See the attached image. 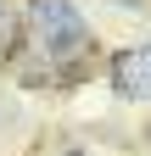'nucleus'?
<instances>
[{"mask_svg": "<svg viewBox=\"0 0 151 156\" xmlns=\"http://www.w3.org/2000/svg\"><path fill=\"white\" fill-rule=\"evenodd\" d=\"M28 34H34V45H39L50 62H67V56H79L90 45L84 17L73 11L67 0H28Z\"/></svg>", "mask_w": 151, "mask_h": 156, "instance_id": "1", "label": "nucleus"}, {"mask_svg": "<svg viewBox=\"0 0 151 156\" xmlns=\"http://www.w3.org/2000/svg\"><path fill=\"white\" fill-rule=\"evenodd\" d=\"M62 156H79V151H62Z\"/></svg>", "mask_w": 151, "mask_h": 156, "instance_id": "3", "label": "nucleus"}, {"mask_svg": "<svg viewBox=\"0 0 151 156\" xmlns=\"http://www.w3.org/2000/svg\"><path fill=\"white\" fill-rule=\"evenodd\" d=\"M112 84L129 101H151V45H134V50L112 56Z\"/></svg>", "mask_w": 151, "mask_h": 156, "instance_id": "2", "label": "nucleus"}]
</instances>
